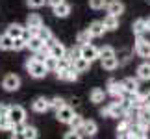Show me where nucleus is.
<instances>
[{
	"label": "nucleus",
	"instance_id": "18",
	"mask_svg": "<svg viewBox=\"0 0 150 139\" xmlns=\"http://www.w3.org/2000/svg\"><path fill=\"white\" fill-rule=\"evenodd\" d=\"M69 13H71V6L67 2H61V4L54 6V15L57 19H65V17H69Z\"/></svg>",
	"mask_w": 150,
	"mask_h": 139
},
{
	"label": "nucleus",
	"instance_id": "24",
	"mask_svg": "<svg viewBox=\"0 0 150 139\" xmlns=\"http://www.w3.org/2000/svg\"><path fill=\"white\" fill-rule=\"evenodd\" d=\"M137 121L143 123V124H146V126H150V109L146 106L139 108V111H137Z\"/></svg>",
	"mask_w": 150,
	"mask_h": 139
},
{
	"label": "nucleus",
	"instance_id": "28",
	"mask_svg": "<svg viewBox=\"0 0 150 139\" xmlns=\"http://www.w3.org/2000/svg\"><path fill=\"white\" fill-rule=\"evenodd\" d=\"M21 137H26V139H35L39 134H37V130L33 128V126H24V128L21 130Z\"/></svg>",
	"mask_w": 150,
	"mask_h": 139
},
{
	"label": "nucleus",
	"instance_id": "17",
	"mask_svg": "<svg viewBox=\"0 0 150 139\" xmlns=\"http://www.w3.org/2000/svg\"><path fill=\"white\" fill-rule=\"evenodd\" d=\"M65 52H67V48H65V46H63L61 43H54V45H52L50 46V48H48V56H52V57H56V60H59V57H63V56H65Z\"/></svg>",
	"mask_w": 150,
	"mask_h": 139
},
{
	"label": "nucleus",
	"instance_id": "6",
	"mask_svg": "<svg viewBox=\"0 0 150 139\" xmlns=\"http://www.w3.org/2000/svg\"><path fill=\"white\" fill-rule=\"evenodd\" d=\"M72 117H74V109H72L71 106H67V104L56 111V119L59 121V123H63V124H69Z\"/></svg>",
	"mask_w": 150,
	"mask_h": 139
},
{
	"label": "nucleus",
	"instance_id": "23",
	"mask_svg": "<svg viewBox=\"0 0 150 139\" xmlns=\"http://www.w3.org/2000/svg\"><path fill=\"white\" fill-rule=\"evenodd\" d=\"M137 76H139V80H150V63H141L139 67H137Z\"/></svg>",
	"mask_w": 150,
	"mask_h": 139
},
{
	"label": "nucleus",
	"instance_id": "29",
	"mask_svg": "<svg viewBox=\"0 0 150 139\" xmlns=\"http://www.w3.org/2000/svg\"><path fill=\"white\" fill-rule=\"evenodd\" d=\"M33 35H37V37H41V39H43V41H48V39H50V37H54V35H52V32L48 30V28H47V26H39V28H37V30H35V33H33Z\"/></svg>",
	"mask_w": 150,
	"mask_h": 139
},
{
	"label": "nucleus",
	"instance_id": "40",
	"mask_svg": "<svg viewBox=\"0 0 150 139\" xmlns=\"http://www.w3.org/2000/svg\"><path fill=\"white\" fill-rule=\"evenodd\" d=\"M26 2H28L30 8H41V6L45 4V0H26Z\"/></svg>",
	"mask_w": 150,
	"mask_h": 139
},
{
	"label": "nucleus",
	"instance_id": "39",
	"mask_svg": "<svg viewBox=\"0 0 150 139\" xmlns=\"http://www.w3.org/2000/svg\"><path fill=\"white\" fill-rule=\"evenodd\" d=\"M137 39H141V41H145V43H148L150 45V28H145L139 35H137Z\"/></svg>",
	"mask_w": 150,
	"mask_h": 139
},
{
	"label": "nucleus",
	"instance_id": "10",
	"mask_svg": "<svg viewBox=\"0 0 150 139\" xmlns=\"http://www.w3.org/2000/svg\"><path fill=\"white\" fill-rule=\"evenodd\" d=\"M106 9H108V13L109 15H120V13H124V4L120 2V0H109V2L106 4Z\"/></svg>",
	"mask_w": 150,
	"mask_h": 139
},
{
	"label": "nucleus",
	"instance_id": "43",
	"mask_svg": "<svg viewBox=\"0 0 150 139\" xmlns=\"http://www.w3.org/2000/svg\"><path fill=\"white\" fill-rule=\"evenodd\" d=\"M45 2H47V4H50L52 8H54V6H57V4H61V2H65V0H45Z\"/></svg>",
	"mask_w": 150,
	"mask_h": 139
},
{
	"label": "nucleus",
	"instance_id": "14",
	"mask_svg": "<svg viewBox=\"0 0 150 139\" xmlns=\"http://www.w3.org/2000/svg\"><path fill=\"white\" fill-rule=\"evenodd\" d=\"M43 46H45V41L37 35H30V39L26 41V48H30L32 52H39Z\"/></svg>",
	"mask_w": 150,
	"mask_h": 139
},
{
	"label": "nucleus",
	"instance_id": "5",
	"mask_svg": "<svg viewBox=\"0 0 150 139\" xmlns=\"http://www.w3.org/2000/svg\"><path fill=\"white\" fill-rule=\"evenodd\" d=\"M80 56L85 57V60H89L91 63H93L95 60H98V48H95L93 45L85 43V45L80 46Z\"/></svg>",
	"mask_w": 150,
	"mask_h": 139
},
{
	"label": "nucleus",
	"instance_id": "33",
	"mask_svg": "<svg viewBox=\"0 0 150 139\" xmlns=\"http://www.w3.org/2000/svg\"><path fill=\"white\" fill-rule=\"evenodd\" d=\"M83 117H80V115H76V113H74V117L71 119V123H69V124H71L72 126V130H78V128H82V126H83Z\"/></svg>",
	"mask_w": 150,
	"mask_h": 139
},
{
	"label": "nucleus",
	"instance_id": "41",
	"mask_svg": "<svg viewBox=\"0 0 150 139\" xmlns=\"http://www.w3.org/2000/svg\"><path fill=\"white\" fill-rule=\"evenodd\" d=\"M143 102H145V106H150V91L143 95Z\"/></svg>",
	"mask_w": 150,
	"mask_h": 139
},
{
	"label": "nucleus",
	"instance_id": "25",
	"mask_svg": "<svg viewBox=\"0 0 150 139\" xmlns=\"http://www.w3.org/2000/svg\"><path fill=\"white\" fill-rule=\"evenodd\" d=\"M22 30H24V26H21V24H17V22H15V24H9L8 26V32H6V33H8V35L9 37H21L22 35Z\"/></svg>",
	"mask_w": 150,
	"mask_h": 139
},
{
	"label": "nucleus",
	"instance_id": "38",
	"mask_svg": "<svg viewBox=\"0 0 150 139\" xmlns=\"http://www.w3.org/2000/svg\"><path fill=\"white\" fill-rule=\"evenodd\" d=\"M26 48V39L24 37H15L13 39V50H22Z\"/></svg>",
	"mask_w": 150,
	"mask_h": 139
},
{
	"label": "nucleus",
	"instance_id": "30",
	"mask_svg": "<svg viewBox=\"0 0 150 139\" xmlns=\"http://www.w3.org/2000/svg\"><path fill=\"white\" fill-rule=\"evenodd\" d=\"M13 128H15V126L11 124V121L8 119V115H0V132H9Z\"/></svg>",
	"mask_w": 150,
	"mask_h": 139
},
{
	"label": "nucleus",
	"instance_id": "12",
	"mask_svg": "<svg viewBox=\"0 0 150 139\" xmlns=\"http://www.w3.org/2000/svg\"><path fill=\"white\" fill-rule=\"evenodd\" d=\"M32 109L35 113H45L47 109H50V104H48V100L45 96H39V98H35V100L32 102Z\"/></svg>",
	"mask_w": 150,
	"mask_h": 139
},
{
	"label": "nucleus",
	"instance_id": "9",
	"mask_svg": "<svg viewBox=\"0 0 150 139\" xmlns=\"http://www.w3.org/2000/svg\"><path fill=\"white\" fill-rule=\"evenodd\" d=\"M148 135V126L143 124L137 121V124H132L130 126V137L135 139V137H146Z\"/></svg>",
	"mask_w": 150,
	"mask_h": 139
},
{
	"label": "nucleus",
	"instance_id": "3",
	"mask_svg": "<svg viewBox=\"0 0 150 139\" xmlns=\"http://www.w3.org/2000/svg\"><path fill=\"white\" fill-rule=\"evenodd\" d=\"M78 135L80 137H93L96 132H98V126H96L95 121H83V126L78 128Z\"/></svg>",
	"mask_w": 150,
	"mask_h": 139
},
{
	"label": "nucleus",
	"instance_id": "26",
	"mask_svg": "<svg viewBox=\"0 0 150 139\" xmlns=\"http://www.w3.org/2000/svg\"><path fill=\"white\" fill-rule=\"evenodd\" d=\"M0 50H13V37H9L8 33L0 35Z\"/></svg>",
	"mask_w": 150,
	"mask_h": 139
},
{
	"label": "nucleus",
	"instance_id": "36",
	"mask_svg": "<svg viewBox=\"0 0 150 139\" xmlns=\"http://www.w3.org/2000/svg\"><path fill=\"white\" fill-rule=\"evenodd\" d=\"M45 65H47L48 71H56V69H57V60L52 57V56H47V57H45Z\"/></svg>",
	"mask_w": 150,
	"mask_h": 139
},
{
	"label": "nucleus",
	"instance_id": "11",
	"mask_svg": "<svg viewBox=\"0 0 150 139\" xmlns=\"http://www.w3.org/2000/svg\"><path fill=\"white\" fill-rule=\"evenodd\" d=\"M39 26H43V19H41V17H39L37 13H32V15L26 19V28L32 32V35H33Z\"/></svg>",
	"mask_w": 150,
	"mask_h": 139
},
{
	"label": "nucleus",
	"instance_id": "35",
	"mask_svg": "<svg viewBox=\"0 0 150 139\" xmlns=\"http://www.w3.org/2000/svg\"><path fill=\"white\" fill-rule=\"evenodd\" d=\"M48 104H50V108H52V109H56V111H57L59 108L65 106V100H63L61 96H56V98H52V100H48Z\"/></svg>",
	"mask_w": 150,
	"mask_h": 139
},
{
	"label": "nucleus",
	"instance_id": "7",
	"mask_svg": "<svg viewBox=\"0 0 150 139\" xmlns=\"http://www.w3.org/2000/svg\"><path fill=\"white\" fill-rule=\"evenodd\" d=\"M2 87L6 91H9V93H13L21 87V78L17 76V74H8V76L4 78V82H2Z\"/></svg>",
	"mask_w": 150,
	"mask_h": 139
},
{
	"label": "nucleus",
	"instance_id": "27",
	"mask_svg": "<svg viewBox=\"0 0 150 139\" xmlns=\"http://www.w3.org/2000/svg\"><path fill=\"white\" fill-rule=\"evenodd\" d=\"M89 98H91V102H93V104H100V102H104V98H106V93H104L102 89L96 87V89L91 91Z\"/></svg>",
	"mask_w": 150,
	"mask_h": 139
},
{
	"label": "nucleus",
	"instance_id": "34",
	"mask_svg": "<svg viewBox=\"0 0 150 139\" xmlns=\"http://www.w3.org/2000/svg\"><path fill=\"white\" fill-rule=\"evenodd\" d=\"M76 41H78L80 45H85V43H89V41H91V33H89V30H83V32H80L78 35H76Z\"/></svg>",
	"mask_w": 150,
	"mask_h": 139
},
{
	"label": "nucleus",
	"instance_id": "21",
	"mask_svg": "<svg viewBox=\"0 0 150 139\" xmlns=\"http://www.w3.org/2000/svg\"><path fill=\"white\" fill-rule=\"evenodd\" d=\"M108 109H109V117H124V109H122V106H120V102H111L108 106Z\"/></svg>",
	"mask_w": 150,
	"mask_h": 139
},
{
	"label": "nucleus",
	"instance_id": "42",
	"mask_svg": "<svg viewBox=\"0 0 150 139\" xmlns=\"http://www.w3.org/2000/svg\"><path fill=\"white\" fill-rule=\"evenodd\" d=\"M8 109H9V106H6V104H0V115H8Z\"/></svg>",
	"mask_w": 150,
	"mask_h": 139
},
{
	"label": "nucleus",
	"instance_id": "16",
	"mask_svg": "<svg viewBox=\"0 0 150 139\" xmlns=\"http://www.w3.org/2000/svg\"><path fill=\"white\" fill-rule=\"evenodd\" d=\"M135 54L139 57H150V45L141 41V39H137L135 43Z\"/></svg>",
	"mask_w": 150,
	"mask_h": 139
},
{
	"label": "nucleus",
	"instance_id": "19",
	"mask_svg": "<svg viewBox=\"0 0 150 139\" xmlns=\"http://www.w3.org/2000/svg\"><path fill=\"white\" fill-rule=\"evenodd\" d=\"M102 22H104V26H106L108 32H115V30L119 28V17H117V15H109V13H108L106 19H104Z\"/></svg>",
	"mask_w": 150,
	"mask_h": 139
},
{
	"label": "nucleus",
	"instance_id": "8",
	"mask_svg": "<svg viewBox=\"0 0 150 139\" xmlns=\"http://www.w3.org/2000/svg\"><path fill=\"white\" fill-rule=\"evenodd\" d=\"M108 93L120 100V98H122V95H124L122 82H117V80H109V82H108Z\"/></svg>",
	"mask_w": 150,
	"mask_h": 139
},
{
	"label": "nucleus",
	"instance_id": "15",
	"mask_svg": "<svg viewBox=\"0 0 150 139\" xmlns=\"http://www.w3.org/2000/svg\"><path fill=\"white\" fill-rule=\"evenodd\" d=\"M89 65H91V61H89V60H85V57H82V56H78V57H74V60H72V67L76 69L78 72H85V71H89Z\"/></svg>",
	"mask_w": 150,
	"mask_h": 139
},
{
	"label": "nucleus",
	"instance_id": "2",
	"mask_svg": "<svg viewBox=\"0 0 150 139\" xmlns=\"http://www.w3.org/2000/svg\"><path fill=\"white\" fill-rule=\"evenodd\" d=\"M8 119L11 121V124H21V123H24V119H26V109L22 108V106H9L8 109Z\"/></svg>",
	"mask_w": 150,
	"mask_h": 139
},
{
	"label": "nucleus",
	"instance_id": "1",
	"mask_svg": "<svg viewBox=\"0 0 150 139\" xmlns=\"http://www.w3.org/2000/svg\"><path fill=\"white\" fill-rule=\"evenodd\" d=\"M26 69H28V72H30V76H33V78H45V76H47V72H48L45 61H39L37 57L28 60L26 61Z\"/></svg>",
	"mask_w": 150,
	"mask_h": 139
},
{
	"label": "nucleus",
	"instance_id": "13",
	"mask_svg": "<svg viewBox=\"0 0 150 139\" xmlns=\"http://www.w3.org/2000/svg\"><path fill=\"white\" fill-rule=\"evenodd\" d=\"M87 30H89V33H91V37H100V35H104V32H108L102 21H95V22H91V26L87 28Z\"/></svg>",
	"mask_w": 150,
	"mask_h": 139
},
{
	"label": "nucleus",
	"instance_id": "20",
	"mask_svg": "<svg viewBox=\"0 0 150 139\" xmlns=\"http://www.w3.org/2000/svg\"><path fill=\"white\" fill-rule=\"evenodd\" d=\"M122 87H124V93H135V91H139V82L134 78H124Z\"/></svg>",
	"mask_w": 150,
	"mask_h": 139
},
{
	"label": "nucleus",
	"instance_id": "44",
	"mask_svg": "<svg viewBox=\"0 0 150 139\" xmlns=\"http://www.w3.org/2000/svg\"><path fill=\"white\" fill-rule=\"evenodd\" d=\"M100 115H102V117H109V109H108V106H106V108H102Z\"/></svg>",
	"mask_w": 150,
	"mask_h": 139
},
{
	"label": "nucleus",
	"instance_id": "4",
	"mask_svg": "<svg viewBox=\"0 0 150 139\" xmlns=\"http://www.w3.org/2000/svg\"><path fill=\"white\" fill-rule=\"evenodd\" d=\"M56 72H57V78L63 80V82H76L78 80V71L72 65L61 69V71H56Z\"/></svg>",
	"mask_w": 150,
	"mask_h": 139
},
{
	"label": "nucleus",
	"instance_id": "31",
	"mask_svg": "<svg viewBox=\"0 0 150 139\" xmlns=\"http://www.w3.org/2000/svg\"><path fill=\"white\" fill-rule=\"evenodd\" d=\"M145 28H146V21L145 19H137V21H134V24H132V30H134L135 35H139Z\"/></svg>",
	"mask_w": 150,
	"mask_h": 139
},
{
	"label": "nucleus",
	"instance_id": "45",
	"mask_svg": "<svg viewBox=\"0 0 150 139\" xmlns=\"http://www.w3.org/2000/svg\"><path fill=\"white\" fill-rule=\"evenodd\" d=\"M146 28H150V19H148V21H146Z\"/></svg>",
	"mask_w": 150,
	"mask_h": 139
},
{
	"label": "nucleus",
	"instance_id": "32",
	"mask_svg": "<svg viewBox=\"0 0 150 139\" xmlns=\"http://www.w3.org/2000/svg\"><path fill=\"white\" fill-rule=\"evenodd\" d=\"M111 56H117L113 50V46H102V48L98 50V57L100 60H104V57H111Z\"/></svg>",
	"mask_w": 150,
	"mask_h": 139
},
{
	"label": "nucleus",
	"instance_id": "37",
	"mask_svg": "<svg viewBox=\"0 0 150 139\" xmlns=\"http://www.w3.org/2000/svg\"><path fill=\"white\" fill-rule=\"evenodd\" d=\"M108 4V0H89V8L91 9H104Z\"/></svg>",
	"mask_w": 150,
	"mask_h": 139
},
{
	"label": "nucleus",
	"instance_id": "22",
	"mask_svg": "<svg viewBox=\"0 0 150 139\" xmlns=\"http://www.w3.org/2000/svg\"><path fill=\"white\" fill-rule=\"evenodd\" d=\"M100 61H102V67L106 69V71H115V69H117V65H119V57H117V56L104 57V60H100Z\"/></svg>",
	"mask_w": 150,
	"mask_h": 139
}]
</instances>
